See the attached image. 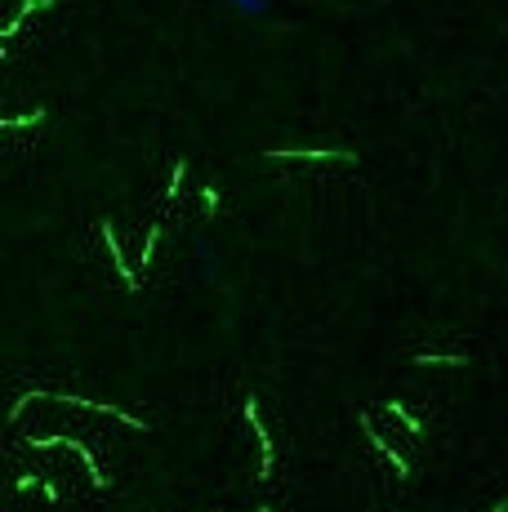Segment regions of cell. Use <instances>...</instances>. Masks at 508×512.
<instances>
[{
  "mask_svg": "<svg viewBox=\"0 0 508 512\" xmlns=\"http://www.w3.org/2000/svg\"><path fill=\"white\" fill-rule=\"evenodd\" d=\"M232 9H237V14H263V9H268V0H228Z\"/></svg>",
  "mask_w": 508,
  "mask_h": 512,
  "instance_id": "1",
  "label": "cell"
}]
</instances>
